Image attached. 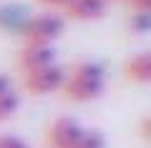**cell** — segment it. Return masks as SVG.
<instances>
[{
	"label": "cell",
	"mask_w": 151,
	"mask_h": 148,
	"mask_svg": "<svg viewBox=\"0 0 151 148\" xmlns=\"http://www.w3.org/2000/svg\"><path fill=\"white\" fill-rule=\"evenodd\" d=\"M28 18L18 13V8H0V25L3 28H23Z\"/></svg>",
	"instance_id": "10"
},
{
	"label": "cell",
	"mask_w": 151,
	"mask_h": 148,
	"mask_svg": "<svg viewBox=\"0 0 151 148\" xmlns=\"http://www.w3.org/2000/svg\"><path fill=\"white\" fill-rule=\"evenodd\" d=\"M40 5H45V8H63L68 0H38Z\"/></svg>",
	"instance_id": "16"
},
{
	"label": "cell",
	"mask_w": 151,
	"mask_h": 148,
	"mask_svg": "<svg viewBox=\"0 0 151 148\" xmlns=\"http://www.w3.org/2000/svg\"><path fill=\"white\" fill-rule=\"evenodd\" d=\"M18 106H20V98L15 90H8L5 95H0V121H8L18 111Z\"/></svg>",
	"instance_id": "9"
},
{
	"label": "cell",
	"mask_w": 151,
	"mask_h": 148,
	"mask_svg": "<svg viewBox=\"0 0 151 148\" xmlns=\"http://www.w3.org/2000/svg\"><path fill=\"white\" fill-rule=\"evenodd\" d=\"M141 136H144L146 141L151 138V118L149 116H144V121H141Z\"/></svg>",
	"instance_id": "15"
},
{
	"label": "cell",
	"mask_w": 151,
	"mask_h": 148,
	"mask_svg": "<svg viewBox=\"0 0 151 148\" xmlns=\"http://www.w3.org/2000/svg\"><path fill=\"white\" fill-rule=\"evenodd\" d=\"M103 10H106L103 0H68L63 5L65 18L70 20H96L103 15Z\"/></svg>",
	"instance_id": "6"
},
{
	"label": "cell",
	"mask_w": 151,
	"mask_h": 148,
	"mask_svg": "<svg viewBox=\"0 0 151 148\" xmlns=\"http://www.w3.org/2000/svg\"><path fill=\"white\" fill-rule=\"evenodd\" d=\"M103 3H113V0H103Z\"/></svg>",
	"instance_id": "17"
},
{
	"label": "cell",
	"mask_w": 151,
	"mask_h": 148,
	"mask_svg": "<svg viewBox=\"0 0 151 148\" xmlns=\"http://www.w3.org/2000/svg\"><path fill=\"white\" fill-rule=\"evenodd\" d=\"M124 3L134 13H149V5H151V0H124Z\"/></svg>",
	"instance_id": "13"
},
{
	"label": "cell",
	"mask_w": 151,
	"mask_h": 148,
	"mask_svg": "<svg viewBox=\"0 0 151 148\" xmlns=\"http://www.w3.org/2000/svg\"><path fill=\"white\" fill-rule=\"evenodd\" d=\"M65 20L58 13H40L33 15L23 23L20 33L25 38V45H53L60 35H63Z\"/></svg>",
	"instance_id": "2"
},
{
	"label": "cell",
	"mask_w": 151,
	"mask_h": 148,
	"mask_svg": "<svg viewBox=\"0 0 151 148\" xmlns=\"http://www.w3.org/2000/svg\"><path fill=\"white\" fill-rule=\"evenodd\" d=\"M124 75L129 80H134V83H149L151 80V55L146 50L131 55L124 63Z\"/></svg>",
	"instance_id": "7"
},
{
	"label": "cell",
	"mask_w": 151,
	"mask_h": 148,
	"mask_svg": "<svg viewBox=\"0 0 151 148\" xmlns=\"http://www.w3.org/2000/svg\"><path fill=\"white\" fill-rule=\"evenodd\" d=\"M106 90V70L96 60H81L65 73V83L60 88L65 101L73 103H88L101 98Z\"/></svg>",
	"instance_id": "1"
},
{
	"label": "cell",
	"mask_w": 151,
	"mask_h": 148,
	"mask_svg": "<svg viewBox=\"0 0 151 148\" xmlns=\"http://www.w3.org/2000/svg\"><path fill=\"white\" fill-rule=\"evenodd\" d=\"M0 148H28V143H25V138L8 133V136H0Z\"/></svg>",
	"instance_id": "12"
},
{
	"label": "cell",
	"mask_w": 151,
	"mask_h": 148,
	"mask_svg": "<svg viewBox=\"0 0 151 148\" xmlns=\"http://www.w3.org/2000/svg\"><path fill=\"white\" fill-rule=\"evenodd\" d=\"M8 90H13V83H10V78L5 73H0V95H5Z\"/></svg>",
	"instance_id": "14"
},
{
	"label": "cell",
	"mask_w": 151,
	"mask_h": 148,
	"mask_svg": "<svg viewBox=\"0 0 151 148\" xmlns=\"http://www.w3.org/2000/svg\"><path fill=\"white\" fill-rule=\"evenodd\" d=\"M18 63H20V68L25 73L48 68V65L55 63V50H53V45H23Z\"/></svg>",
	"instance_id": "5"
},
{
	"label": "cell",
	"mask_w": 151,
	"mask_h": 148,
	"mask_svg": "<svg viewBox=\"0 0 151 148\" xmlns=\"http://www.w3.org/2000/svg\"><path fill=\"white\" fill-rule=\"evenodd\" d=\"M129 28H131V33H146L151 28V18H149V13H131V18H129Z\"/></svg>",
	"instance_id": "11"
},
{
	"label": "cell",
	"mask_w": 151,
	"mask_h": 148,
	"mask_svg": "<svg viewBox=\"0 0 151 148\" xmlns=\"http://www.w3.org/2000/svg\"><path fill=\"white\" fill-rule=\"evenodd\" d=\"M81 131H83V126L76 121V118L60 116L48 126V131H45V143H48L50 148H70L73 141L81 136Z\"/></svg>",
	"instance_id": "4"
},
{
	"label": "cell",
	"mask_w": 151,
	"mask_h": 148,
	"mask_svg": "<svg viewBox=\"0 0 151 148\" xmlns=\"http://www.w3.org/2000/svg\"><path fill=\"white\" fill-rule=\"evenodd\" d=\"M70 148H106V136L98 128H83Z\"/></svg>",
	"instance_id": "8"
},
{
	"label": "cell",
	"mask_w": 151,
	"mask_h": 148,
	"mask_svg": "<svg viewBox=\"0 0 151 148\" xmlns=\"http://www.w3.org/2000/svg\"><path fill=\"white\" fill-rule=\"evenodd\" d=\"M23 83H25V90H30L33 95L55 93V90H60V88H63V83H65V70L60 68L58 63H53V65H48V68L25 73Z\"/></svg>",
	"instance_id": "3"
}]
</instances>
